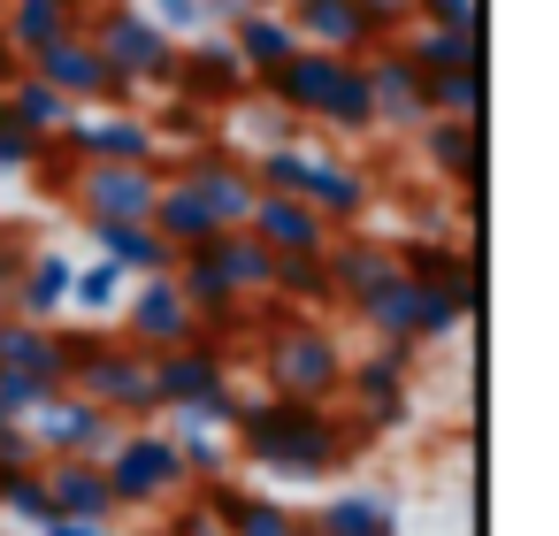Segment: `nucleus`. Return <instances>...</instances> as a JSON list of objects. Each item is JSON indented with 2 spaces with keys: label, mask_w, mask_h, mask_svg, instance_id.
Here are the masks:
<instances>
[{
  "label": "nucleus",
  "mask_w": 559,
  "mask_h": 536,
  "mask_svg": "<svg viewBox=\"0 0 559 536\" xmlns=\"http://www.w3.org/2000/svg\"><path fill=\"white\" fill-rule=\"evenodd\" d=\"M85 230H93L100 261H108V269H123L131 284H139V276H169V261H177L146 223H85Z\"/></svg>",
  "instance_id": "obj_30"
},
{
  "label": "nucleus",
  "mask_w": 559,
  "mask_h": 536,
  "mask_svg": "<svg viewBox=\"0 0 559 536\" xmlns=\"http://www.w3.org/2000/svg\"><path fill=\"white\" fill-rule=\"evenodd\" d=\"M154 536H223V521L200 498H177V505H162V528Z\"/></svg>",
  "instance_id": "obj_40"
},
{
  "label": "nucleus",
  "mask_w": 559,
  "mask_h": 536,
  "mask_svg": "<svg viewBox=\"0 0 559 536\" xmlns=\"http://www.w3.org/2000/svg\"><path fill=\"white\" fill-rule=\"evenodd\" d=\"M391 55L414 78H444V70H483V32H444V24H406L391 39Z\"/></svg>",
  "instance_id": "obj_27"
},
{
  "label": "nucleus",
  "mask_w": 559,
  "mask_h": 536,
  "mask_svg": "<svg viewBox=\"0 0 559 536\" xmlns=\"http://www.w3.org/2000/svg\"><path fill=\"white\" fill-rule=\"evenodd\" d=\"M253 360H261V383L269 398H307V406H337L345 391V337L330 330V314H261V337H253Z\"/></svg>",
  "instance_id": "obj_2"
},
{
  "label": "nucleus",
  "mask_w": 559,
  "mask_h": 536,
  "mask_svg": "<svg viewBox=\"0 0 559 536\" xmlns=\"http://www.w3.org/2000/svg\"><path fill=\"white\" fill-rule=\"evenodd\" d=\"M39 536H116V521H62V513H55Z\"/></svg>",
  "instance_id": "obj_43"
},
{
  "label": "nucleus",
  "mask_w": 559,
  "mask_h": 536,
  "mask_svg": "<svg viewBox=\"0 0 559 536\" xmlns=\"http://www.w3.org/2000/svg\"><path fill=\"white\" fill-rule=\"evenodd\" d=\"M162 177H177V184L215 215V230H246V215H253V200H261V184H253L246 154H238V146H223V139H207V146H192V154L162 162Z\"/></svg>",
  "instance_id": "obj_7"
},
{
  "label": "nucleus",
  "mask_w": 559,
  "mask_h": 536,
  "mask_svg": "<svg viewBox=\"0 0 559 536\" xmlns=\"http://www.w3.org/2000/svg\"><path fill=\"white\" fill-rule=\"evenodd\" d=\"M414 368H421L414 345H368V353L345 360V391H337V406H345L368 437H391V429L414 414Z\"/></svg>",
  "instance_id": "obj_6"
},
{
  "label": "nucleus",
  "mask_w": 559,
  "mask_h": 536,
  "mask_svg": "<svg viewBox=\"0 0 559 536\" xmlns=\"http://www.w3.org/2000/svg\"><path fill=\"white\" fill-rule=\"evenodd\" d=\"M169 93L192 100V108H238V100L253 93V78H246V62L230 55V39L207 32V39H185V47H177V78H169Z\"/></svg>",
  "instance_id": "obj_16"
},
{
  "label": "nucleus",
  "mask_w": 559,
  "mask_h": 536,
  "mask_svg": "<svg viewBox=\"0 0 559 536\" xmlns=\"http://www.w3.org/2000/svg\"><path fill=\"white\" fill-rule=\"evenodd\" d=\"M154 192H162L154 162H85V169H70V207L85 223H146Z\"/></svg>",
  "instance_id": "obj_9"
},
{
  "label": "nucleus",
  "mask_w": 559,
  "mask_h": 536,
  "mask_svg": "<svg viewBox=\"0 0 559 536\" xmlns=\"http://www.w3.org/2000/svg\"><path fill=\"white\" fill-rule=\"evenodd\" d=\"M39 483H47V505L62 521H123L116 498H108L100 460H39Z\"/></svg>",
  "instance_id": "obj_25"
},
{
  "label": "nucleus",
  "mask_w": 559,
  "mask_h": 536,
  "mask_svg": "<svg viewBox=\"0 0 559 536\" xmlns=\"http://www.w3.org/2000/svg\"><path fill=\"white\" fill-rule=\"evenodd\" d=\"M421 100H429V116L483 123V100H490V85H483V70H444V78H421Z\"/></svg>",
  "instance_id": "obj_35"
},
{
  "label": "nucleus",
  "mask_w": 559,
  "mask_h": 536,
  "mask_svg": "<svg viewBox=\"0 0 559 536\" xmlns=\"http://www.w3.org/2000/svg\"><path fill=\"white\" fill-rule=\"evenodd\" d=\"M123 291H131L123 269H108V261H78V269H70V322H100V330H116Z\"/></svg>",
  "instance_id": "obj_34"
},
{
  "label": "nucleus",
  "mask_w": 559,
  "mask_h": 536,
  "mask_svg": "<svg viewBox=\"0 0 559 536\" xmlns=\"http://www.w3.org/2000/svg\"><path fill=\"white\" fill-rule=\"evenodd\" d=\"M39 398H55V391L32 383V376H9V368H0V406H9V414H32Z\"/></svg>",
  "instance_id": "obj_41"
},
{
  "label": "nucleus",
  "mask_w": 559,
  "mask_h": 536,
  "mask_svg": "<svg viewBox=\"0 0 559 536\" xmlns=\"http://www.w3.org/2000/svg\"><path fill=\"white\" fill-rule=\"evenodd\" d=\"M24 429H32L39 460H100L123 421H108V414H100L93 398H78V391H55V398H39V406L24 414Z\"/></svg>",
  "instance_id": "obj_13"
},
{
  "label": "nucleus",
  "mask_w": 559,
  "mask_h": 536,
  "mask_svg": "<svg viewBox=\"0 0 559 536\" xmlns=\"http://www.w3.org/2000/svg\"><path fill=\"white\" fill-rule=\"evenodd\" d=\"M414 146H421V162H429V177H437V184H452V192H483V162H490L483 123L429 116V123L414 131Z\"/></svg>",
  "instance_id": "obj_19"
},
{
  "label": "nucleus",
  "mask_w": 559,
  "mask_h": 536,
  "mask_svg": "<svg viewBox=\"0 0 559 536\" xmlns=\"http://www.w3.org/2000/svg\"><path fill=\"white\" fill-rule=\"evenodd\" d=\"M269 307H284V314H330L337 307L330 269L322 261H269Z\"/></svg>",
  "instance_id": "obj_33"
},
{
  "label": "nucleus",
  "mask_w": 559,
  "mask_h": 536,
  "mask_svg": "<svg viewBox=\"0 0 559 536\" xmlns=\"http://www.w3.org/2000/svg\"><path fill=\"white\" fill-rule=\"evenodd\" d=\"M192 498L223 521V536H314V521H307L299 505H284V498H269V490H246L238 475L200 483Z\"/></svg>",
  "instance_id": "obj_17"
},
{
  "label": "nucleus",
  "mask_w": 559,
  "mask_h": 536,
  "mask_svg": "<svg viewBox=\"0 0 559 536\" xmlns=\"http://www.w3.org/2000/svg\"><path fill=\"white\" fill-rule=\"evenodd\" d=\"M414 24H444V32H483V0H414Z\"/></svg>",
  "instance_id": "obj_39"
},
{
  "label": "nucleus",
  "mask_w": 559,
  "mask_h": 536,
  "mask_svg": "<svg viewBox=\"0 0 559 536\" xmlns=\"http://www.w3.org/2000/svg\"><path fill=\"white\" fill-rule=\"evenodd\" d=\"M223 39H230V55L246 62V78H253V85L299 55V32L284 24V9H246V16H230V24H223Z\"/></svg>",
  "instance_id": "obj_26"
},
{
  "label": "nucleus",
  "mask_w": 559,
  "mask_h": 536,
  "mask_svg": "<svg viewBox=\"0 0 559 536\" xmlns=\"http://www.w3.org/2000/svg\"><path fill=\"white\" fill-rule=\"evenodd\" d=\"M360 70H368V108H376V131H421L429 123V100H421V78L391 55V39L376 47V55H360Z\"/></svg>",
  "instance_id": "obj_21"
},
{
  "label": "nucleus",
  "mask_w": 559,
  "mask_h": 536,
  "mask_svg": "<svg viewBox=\"0 0 559 536\" xmlns=\"http://www.w3.org/2000/svg\"><path fill=\"white\" fill-rule=\"evenodd\" d=\"M85 16H93V0H0V47L16 62H32L39 47L85 32Z\"/></svg>",
  "instance_id": "obj_20"
},
{
  "label": "nucleus",
  "mask_w": 559,
  "mask_h": 536,
  "mask_svg": "<svg viewBox=\"0 0 559 536\" xmlns=\"http://www.w3.org/2000/svg\"><path fill=\"white\" fill-rule=\"evenodd\" d=\"M146 230L169 246V253H192V246H207L215 238V215L177 184V177H162V192H154V215H146Z\"/></svg>",
  "instance_id": "obj_31"
},
{
  "label": "nucleus",
  "mask_w": 559,
  "mask_h": 536,
  "mask_svg": "<svg viewBox=\"0 0 559 536\" xmlns=\"http://www.w3.org/2000/svg\"><path fill=\"white\" fill-rule=\"evenodd\" d=\"M246 230L269 246V261H322V246L337 238L307 200H284V192H261L253 215H246Z\"/></svg>",
  "instance_id": "obj_18"
},
{
  "label": "nucleus",
  "mask_w": 559,
  "mask_h": 536,
  "mask_svg": "<svg viewBox=\"0 0 559 536\" xmlns=\"http://www.w3.org/2000/svg\"><path fill=\"white\" fill-rule=\"evenodd\" d=\"M55 162V139H32L9 108H0V169H47Z\"/></svg>",
  "instance_id": "obj_38"
},
{
  "label": "nucleus",
  "mask_w": 559,
  "mask_h": 536,
  "mask_svg": "<svg viewBox=\"0 0 559 536\" xmlns=\"http://www.w3.org/2000/svg\"><path fill=\"white\" fill-rule=\"evenodd\" d=\"M0 368L32 376L47 391H62V322H24V314H0Z\"/></svg>",
  "instance_id": "obj_28"
},
{
  "label": "nucleus",
  "mask_w": 559,
  "mask_h": 536,
  "mask_svg": "<svg viewBox=\"0 0 559 536\" xmlns=\"http://www.w3.org/2000/svg\"><path fill=\"white\" fill-rule=\"evenodd\" d=\"M322 269H330V291H337V307H353L368 284H383L399 261H391V238H376V230H337L330 246H322Z\"/></svg>",
  "instance_id": "obj_23"
},
{
  "label": "nucleus",
  "mask_w": 559,
  "mask_h": 536,
  "mask_svg": "<svg viewBox=\"0 0 559 536\" xmlns=\"http://www.w3.org/2000/svg\"><path fill=\"white\" fill-rule=\"evenodd\" d=\"M360 9L376 16V32H383V39H399V32L414 24V0H360Z\"/></svg>",
  "instance_id": "obj_42"
},
{
  "label": "nucleus",
  "mask_w": 559,
  "mask_h": 536,
  "mask_svg": "<svg viewBox=\"0 0 559 536\" xmlns=\"http://www.w3.org/2000/svg\"><path fill=\"white\" fill-rule=\"evenodd\" d=\"M39 85H55L70 108H131V93L108 78V62L93 55V39L85 32H70V39H55V47H39L32 62H24Z\"/></svg>",
  "instance_id": "obj_14"
},
{
  "label": "nucleus",
  "mask_w": 559,
  "mask_h": 536,
  "mask_svg": "<svg viewBox=\"0 0 559 536\" xmlns=\"http://www.w3.org/2000/svg\"><path fill=\"white\" fill-rule=\"evenodd\" d=\"M345 314L368 330V345H414V353H421V337H414V330H421V284H414V276L391 269V276L368 284Z\"/></svg>",
  "instance_id": "obj_22"
},
{
  "label": "nucleus",
  "mask_w": 559,
  "mask_h": 536,
  "mask_svg": "<svg viewBox=\"0 0 559 536\" xmlns=\"http://www.w3.org/2000/svg\"><path fill=\"white\" fill-rule=\"evenodd\" d=\"M0 108H9V116H16V123H24L32 139H62V123L78 116V108H70V100H62L55 85H39L32 70H16L9 85H0Z\"/></svg>",
  "instance_id": "obj_32"
},
{
  "label": "nucleus",
  "mask_w": 559,
  "mask_h": 536,
  "mask_svg": "<svg viewBox=\"0 0 559 536\" xmlns=\"http://www.w3.org/2000/svg\"><path fill=\"white\" fill-rule=\"evenodd\" d=\"M314 536H399V498L391 490H337V498H322L314 513Z\"/></svg>",
  "instance_id": "obj_29"
},
{
  "label": "nucleus",
  "mask_w": 559,
  "mask_h": 536,
  "mask_svg": "<svg viewBox=\"0 0 559 536\" xmlns=\"http://www.w3.org/2000/svg\"><path fill=\"white\" fill-rule=\"evenodd\" d=\"M100 475H108L116 513H162V505L192 498V475H185L177 437H169L162 421H123L116 444L100 452Z\"/></svg>",
  "instance_id": "obj_4"
},
{
  "label": "nucleus",
  "mask_w": 559,
  "mask_h": 536,
  "mask_svg": "<svg viewBox=\"0 0 559 536\" xmlns=\"http://www.w3.org/2000/svg\"><path fill=\"white\" fill-rule=\"evenodd\" d=\"M253 93H269L276 108H292L299 123H322L337 139H368L376 131V108H368V70L345 62V55H314L299 47L284 70H269Z\"/></svg>",
  "instance_id": "obj_3"
},
{
  "label": "nucleus",
  "mask_w": 559,
  "mask_h": 536,
  "mask_svg": "<svg viewBox=\"0 0 559 536\" xmlns=\"http://www.w3.org/2000/svg\"><path fill=\"white\" fill-rule=\"evenodd\" d=\"M85 39L93 55L108 62V78L139 100V93H169L177 78V39H162L146 24V9H131V0H100V9L85 16Z\"/></svg>",
  "instance_id": "obj_5"
},
{
  "label": "nucleus",
  "mask_w": 559,
  "mask_h": 536,
  "mask_svg": "<svg viewBox=\"0 0 559 536\" xmlns=\"http://www.w3.org/2000/svg\"><path fill=\"white\" fill-rule=\"evenodd\" d=\"M116 337L139 345V353H169V345H192L200 337V314L177 291V276H139L123 291V307H116Z\"/></svg>",
  "instance_id": "obj_11"
},
{
  "label": "nucleus",
  "mask_w": 559,
  "mask_h": 536,
  "mask_svg": "<svg viewBox=\"0 0 559 536\" xmlns=\"http://www.w3.org/2000/svg\"><path fill=\"white\" fill-rule=\"evenodd\" d=\"M146 24L162 32V39H207V32H223L215 24V0H146Z\"/></svg>",
  "instance_id": "obj_37"
},
{
  "label": "nucleus",
  "mask_w": 559,
  "mask_h": 536,
  "mask_svg": "<svg viewBox=\"0 0 559 536\" xmlns=\"http://www.w3.org/2000/svg\"><path fill=\"white\" fill-rule=\"evenodd\" d=\"M55 154H62L70 169H85V162H154V169H162L154 116H139V108H108V116L78 108V116L62 123V139H55Z\"/></svg>",
  "instance_id": "obj_8"
},
{
  "label": "nucleus",
  "mask_w": 559,
  "mask_h": 536,
  "mask_svg": "<svg viewBox=\"0 0 559 536\" xmlns=\"http://www.w3.org/2000/svg\"><path fill=\"white\" fill-rule=\"evenodd\" d=\"M276 9H284V24L299 32V47H314V55L360 62V55L383 47V32H376V16L360 9V0H276Z\"/></svg>",
  "instance_id": "obj_15"
},
{
  "label": "nucleus",
  "mask_w": 559,
  "mask_h": 536,
  "mask_svg": "<svg viewBox=\"0 0 559 536\" xmlns=\"http://www.w3.org/2000/svg\"><path fill=\"white\" fill-rule=\"evenodd\" d=\"M0 536H16V528H0Z\"/></svg>",
  "instance_id": "obj_44"
},
{
  "label": "nucleus",
  "mask_w": 559,
  "mask_h": 536,
  "mask_svg": "<svg viewBox=\"0 0 559 536\" xmlns=\"http://www.w3.org/2000/svg\"><path fill=\"white\" fill-rule=\"evenodd\" d=\"M391 261H399V276H414L429 291H452L467 314L483 307V246L444 238V230H414V238H391Z\"/></svg>",
  "instance_id": "obj_10"
},
{
  "label": "nucleus",
  "mask_w": 559,
  "mask_h": 536,
  "mask_svg": "<svg viewBox=\"0 0 559 536\" xmlns=\"http://www.w3.org/2000/svg\"><path fill=\"white\" fill-rule=\"evenodd\" d=\"M70 253L62 246H32L24 253V269H16V299H9V314H24V322H62L70 314Z\"/></svg>",
  "instance_id": "obj_24"
},
{
  "label": "nucleus",
  "mask_w": 559,
  "mask_h": 536,
  "mask_svg": "<svg viewBox=\"0 0 559 536\" xmlns=\"http://www.w3.org/2000/svg\"><path fill=\"white\" fill-rule=\"evenodd\" d=\"M230 391H238V376H230L223 345L192 337V345L154 353V398H162V414H200L207 398H230Z\"/></svg>",
  "instance_id": "obj_12"
},
{
  "label": "nucleus",
  "mask_w": 559,
  "mask_h": 536,
  "mask_svg": "<svg viewBox=\"0 0 559 536\" xmlns=\"http://www.w3.org/2000/svg\"><path fill=\"white\" fill-rule=\"evenodd\" d=\"M376 437L345 406H307V398H246L230 421V460L276 483H330L345 475Z\"/></svg>",
  "instance_id": "obj_1"
},
{
  "label": "nucleus",
  "mask_w": 559,
  "mask_h": 536,
  "mask_svg": "<svg viewBox=\"0 0 559 536\" xmlns=\"http://www.w3.org/2000/svg\"><path fill=\"white\" fill-rule=\"evenodd\" d=\"M238 139H246L253 154H269V146H299V139H307V123L261 93V100H238Z\"/></svg>",
  "instance_id": "obj_36"
}]
</instances>
